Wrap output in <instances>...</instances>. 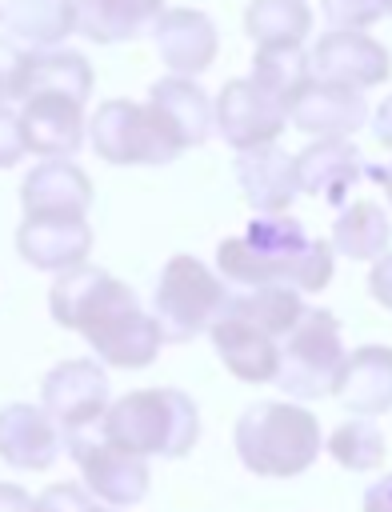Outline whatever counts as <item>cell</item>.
<instances>
[{
  "mask_svg": "<svg viewBox=\"0 0 392 512\" xmlns=\"http://www.w3.org/2000/svg\"><path fill=\"white\" fill-rule=\"evenodd\" d=\"M84 340L96 352V364L128 368V372L132 368H148L164 348V336H160L152 312H144V308H128V312L108 316Z\"/></svg>",
  "mask_w": 392,
  "mask_h": 512,
  "instance_id": "23",
  "label": "cell"
},
{
  "mask_svg": "<svg viewBox=\"0 0 392 512\" xmlns=\"http://www.w3.org/2000/svg\"><path fill=\"white\" fill-rule=\"evenodd\" d=\"M304 308H308V304L300 300V292L280 288V284H264V288L232 292L224 312H232V316L256 324V328L268 332L272 340H284V336L296 328V320L304 316Z\"/></svg>",
  "mask_w": 392,
  "mask_h": 512,
  "instance_id": "29",
  "label": "cell"
},
{
  "mask_svg": "<svg viewBox=\"0 0 392 512\" xmlns=\"http://www.w3.org/2000/svg\"><path fill=\"white\" fill-rule=\"evenodd\" d=\"M152 40L160 60L168 64L172 76H200L212 68L220 52V32L208 12L200 8H164V16L152 24Z\"/></svg>",
  "mask_w": 392,
  "mask_h": 512,
  "instance_id": "14",
  "label": "cell"
},
{
  "mask_svg": "<svg viewBox=\"0 0 392 512\" xmlns=\"http://www.w3.org/2000/svg\"><path fill=\"white\" fill-rule=\"evenodd\" d=\"M108 404H112L108 372L88 356L60 360L56 368H48L40 384V408L48 412V420L60 428L64 440H76L84 428L100 424Z\"/></svg>",
  "mask_w": 392,
  "mask_h": 512,
  "instance_id": "7",
  "label": "cell"
},
{
  "mask_svg": "<svg viewBox=\"0 0 392 512\" xmlns=\"http://www.w3.org/2000/svg\"><path fill=\"white\" fill-rule=\"evenodd\" d=\"M360 176H364V156L352 140H312L304 152H296L300 196L308 192L332 208H344Z\"/></svg>",
  "mask_w": 392,
  "mask_h": 512,
  "instance_id": "20",
  "label": "cell"
},
{
  "mask_svg": "<svg viewBox=\"0 0 392 512\" xmlns=\"http://www.w3.org/2000/svg\"><path fill=\"white\" fill-rule=\"evenodd\" d=\"M232 288L196 256H168V264L156 276L152 288V320L164 336V344H184L200 332H208L224 308Z\"/></svg>",
  "mask_w": 392,
  "mask_h": 512,
  "instance_id": "4",
  "label": "cell"
},
{
  "mask_svg": "<svg viewBox=\"0 0 392 512\" xmlns=\"http://www.w3.org/2000/svg\"><path fill=\"white\" fill-rule=\"evenodd\" d=\"M248 76H252L260 88H268L276 100H284V104H292L296 92L312 80L308 56H304L300 48H296V52H256Z\"/></svg>",
  "mask_w": 392,
  "mask_h": 512,
  "instance_id": "31",
  "label": "cell"
},
{
  "mask_svg": "<svg viewBox=\"0 0 392 512\" xmlns=\"http://www.w3.org/2000/svg\"><path fill=\"white\" fill-rule=\"evenodd\" d=\"M324 448H328V456H332L340 468H348V472H372V468H380L384 456H388V444H384V432L376 428V420H360V416L336 424V428L328 432Z\"/></svg>",
  "mask_w": 392,
  "mask_h": 512,
  "instance_id": "30",
  "label": "cell"
},
{
  "mask_svg": "<svg viewBox=\"0 0 392 512\" xmlns=\"http://www.w3.org/2000/svg\"><path fill=\"white\" fill-rule=\"evenodd\" d=\"M312 80L368 92L392 76L388 48L368 32H324L308 52Z\"/></svg>",
  "mask_w": 392,
  "mask_h": 512,
  "instance_id": "11",
  "label": "cell"
},
{
  "mask_svg": "<svg viewBox=\"0 0 392 512\" xmlns=\"http://www.w3.org/2000/svg\"><path fill=\"white\" fill-rule=\"evenodd\" d=\"M212 348L220 356V364L244 380V384H272L276 380V368H280V340H272L268 332H260L256 324L224 312L212 328Z\"/></svg>",
  "mask_w": 392,
  "mask_h": 512,
  "instance_id": "22",
  "label": "cell"
},
{
  "mask_svg": "<svg viewBox=\"0 0 392 512\" xmlns=\"http://www.w3.org/2000/svg\"><path fill=\"white\" fill-rule=\"evenodd\" d=\"M212 124L236 152L264 148L276 144V136L288 128V104L260 88L252 76H236L212 100Z\"/></svg>",
  "mask_w": 392,
  "mask_h": 512,
  "instance_id": "9",
  "label": "cell"
},
{
  "mask_svg": "<svg viewBox=\"0 0 392 512\" xmlns=\"http://www.w3.org/2000/svg\"><path fill=\"white\" fill-rule=\"evenodd\" d=\"M232 448L248 472L268 480H288L316 464L324 436H320V420L304 404L256 400L236 416Z\"/></svg>",
  "mask_w": 392,
  "mask_h": 512,
  "instance_id": "3",
  "label": "cell"
},
{
  "mask_svg": "<svg viewBox=\"0 0 392 512\" xmlns=\"http://www.w3.org/2000/svg\"><path fill=\"white\" fill-rule=\"evenodd\" d=\"M328 244H332V252H340L348 260H380L392 244V220L384 216V208L376 200L344 204L332 224Z\"/></svg>",
  "mask_w": 392,
  "mask_h": 512,
  "instance_id": "28",
  "label": "cell"
},
{
  "mask_svg": "<svg viewBox=\"0 0 392 512\" xmlns=\"http://www.w3.org/2000/svg\"><path fill=\"white\" fill-rule=\"evenodd\" d=\"M364 120H368L364 92L324 80H308L288 104V124L312 140H352V132L364 128Z\"/></svg>",
  "mask_w": 392,
  "mask_h": 512,
  "instance_id": "13",
  "label": "cell"
},
{
  "mask_svg": "<svg viewBox=\"0 0 392 512\" xmlns=\"http://www.w3.org/2000/svg\"><path fill=\"white\" fill-rule=\"evenodd\" d=\"M236 184L256 216H284L300 196L296 156L284 152L280 144L236 152Z\"/></svg>",
  "mask_w": 392,
  "mask_h": 512,
  "instance_id": "15",
  "label": "cell"
},
{
  "mask_svg": "<svg viewBox=\"0 0 392 512\" xmlns=\"http://www.w3.org/2000/svg\"><path fill=\"white\" fill-rule=\"evenodd\" d=\"M372 136L380 148H392V96H384L380 108L372 112Z\"/></svg>",
  "mask_w": 392,
  "mask_h": 512,
  "instance_id": "39",
  "label": "cell"
},
{
  "mask_svg": "<svg viewBox=\"0 0 392 512\" xmlns=\"http://www.w3.org/2000/svg\"><path fill=\"white\" fill-rule=\"evenodd\" d=\"M16 252L32 268L60 276L88 260L92 228H88V220H68V216H28L16 228Z\"/></svg>",
  "mask_w": 392,
  "mask_h": 512,
  "instance_id": "16",
  "label": "cell"
},
{
  "mask_svg": "<svg viewBox=\"0 0 392 512\" xmlns=\"http://www.w3.org/2000/svg\"><path fill=\"white\" fill-rule=\"evenodd\" d=\"M344 340H340V320L328 308H304L296 328L280 340V368H276V388L296 404V400H320L332 396L336 376L344 368Z\"/></svg>",
  "mask_w": 392,
  "mask_h": 512,
  "instance_id": "5",
  "label": "cell"
},
{
  "mask_svg": "<svg viewBox=\"0 0 392 512\" xmlns=\"http://www.w3.org/2000/svg\"><path fill=\"white\" fill-rule=\"evenodd\" d=\"M32 504H36V496H28L20 484L0 480V512H32Z\"/></svg>",
  "mask_w": 392,
  "mask_h": 512,
  "instance_id": "38",
  "label": "cell"
},
{
  "mask_svg": "<svg viewBox=\"0 0 392 512\" xmlns=\"http://www.w3.org/2000/svg\"><path fill=\"white\" fill-rule=\"evenodd\" d=\"M0 24L8 28V40L28 44V52L60 48L76 32V8L72 0H8L0 8Z\"/></svg>",
  "mask_w": 392,
  "mask_h": 512,
  "instance_id": "26",
  "label": "cell"
},
{
  "mask_svg": "<svg viewBox=\"0 0 392 512\" xmlns=\"http://www.w3.org/2000/svg\"><path fill=\"white\" fill-rule=\"evenodd\" d=\"M148 108L164 124V132L176 144V152L200 148L216 132V124H212V96L196 80H188V76H164V80H156L148 88Z\"/></svg>",
  "mask_w": 392,
  "mask_h": 512,
  "instance_id": "17",
  "label": "cell"
},
{
  "mask_svg": "<svg viewBox=\"0 0 392 512\" xmlns=\"http://www.w3.org/2000/svg\"><path fill=\"white\" fill-rule=\"evenodd\" d=\"M128 308H140L136 292L116 280L112 272L104 268H92V264H80L72 272H60L48 288V312L60 328H72L80 336H88L96 324H104L108 316L116 312H128Z\"/></svg>",
  "mask_w": 392,
  "mask_h": 512,
  "instance_id": "8",
  "label": "cell"
},
{
  "mask_svg": "<svg viewBox=\"0 0 392 512\" xmlns=\"http://www.w3.org/2000/svg\"><path fill=\"white\" fill-rule=\"evenodd\" d=\"M96 512H116V508H96Z\"/></svg>",
  "mask_w": 392,
  "mask_h": 512,
  "instance_id": "42",
  "label": "cell"
},
{
  "mask_svg": "<svg viewBox=\"0 0 392 512\" xmlns=\"http://www.w3.org/2000/svg\"><path fill=\"white\" fill-rule=\"evenodd\" d=\"M76 456V468H80V484L88 488V496L100 504V508H132L148 496L152 488V472H148V460L108 444V440H64Z\"/></svg>",
  "mask_w": 392,
  "mask_h": 512,
  "instance_id": "10",
  "label": "cell"
},
{
  "mask_svg": "<svg viewBox=\"0 0 392 512\" xmlns=\"http://www.w3.org/2000/svg\"><path fill=\"white\" fill-rule=\"evenodd\" d=\"M324 20L332 32H364L380 20V4L376 0H320Z\"/></svg>",
  "mask_w": 392,
  "mask_h": 512,
  "instance_id": "32",
  "label": "cell"
},
{
  "mask_svg": "<svg viewBox=\"0 0 392 512\" xmlns=\"http://www.w3.org/2000/svg\"><path fill=\"white\" fill-rule=\"evenodd\" d=\"M68 96L76 104H88L92 96V64L84 52L76 48H44V52H28L24 56V72H20V92L16 100L28 96Z\"/></svg>",
  "mask_w": 392,
  "mask_h": 512,
  "instance_id": "24",
  "label": "cell"
},
{
  "mask_svg": "<svg viewBox=\"0 0 392 512\" xmlns=\"http://www.w3.org/2000/svg\"><path fill=\"white\" fill-rule=\"evenodd\" d=\"M364 512H392V472L364 488Z\"/></svg>",
  "mask_w": 392,
  "mask_h": 512,
  "instance_id": "37",
  "label": "cell"
},
{
  "mask_svg": "<svg viewBox=\"0 0 392 512\" xmlns=\"http://www.w3.org/2000/svg\"><path fill=\"white\" fill-rule=\"evenodd\" d=\"M88 144L100 160L120 164V168H140V164H172L180 152L168 140L164 124L148 104L136 100H104L96 104L88 120Z\"/></svg>",
  "mask_w": 392,
  "mask_h": 512,
  "instance_id": "6",
  "label": "cell"
},
{
  "mask_svg": "<svg viewBox=\"0 0 392 512\" xmlns=\"http://www.w3.org/2000/svg\"><path fill=\"white\" fill-rule=\"evenodd\" d=\"M368 292L380 308L392 312V252H384L380 260H372V272H368Z\"/></svg>",
  "mask_w": 392,
  "mask_h": 512,
  "instance_id": "36",
  "label": "cell"
},
{
  "mask_svg": "<svg viewBox=\"0 0 392 512\" xmlns=\"http://www.w3.org/2000/svg\"><path fill=\"white\" fill-rule=\"evenodd\" d=\"M24 220L28 216H68L84 220L92 208V180L72 160H40L20 184Z\"/></svg>",
  "mask_w": 392,
  "mask_h": 512,
  "instance_id": "18",
  "label": "cell"
},
{
  "mask_svg": "<svg viewBox=\"0 0 392 512\" xmlns=\"http://www.w3.org/2000/svg\"><path fill=\"white\" fill-rule=\"evenodd\" d=\"M244 32L256 52H296L312 32L308 0H252L244 12Z\"/></svg>",
  "mask_w": 392,
  "mask_h": 512,
  "instance_id": "27",
  "label": "cell"
},
{
  "mask_svg": "<svg viewBox=\"0 0 392 512\" xmlns=\"http://www.w3.org/2000/svg\"><path fill=\"white\" fill-rule=\"evenodd\" d=\"M100 504L88 496V488L84 484H76V480H60V484H48L40 496H36V504H32V512H96Z\"/></svg>",
  "mask_w": 392,
  "mask_h": 512,
  "instance_id": "33",
  "label": "cell"
},
{
  "mask_svg": "<svg viewBox=\"0 0 392 512\" xmlns=\"http://www.w3.org/2000/svg\"><path fill=\"white\" fill-rule=\"evenodd\" d=\"M332 396L360 420L392 412V348L388 344H360L344 356Z\"/></svg>",
  "mask_w": 392,
  "mask_h": 512,
  "instance_id": "19",
  "label": "cell"
},
{
  "mask_svg": "<svg viewBox=\"0 0 392 512\" xmlns=\"http://www.w3.org/2000/svg\"><path fill=\"white\" fill-rule=\"evenodd\" d=\"M364 176H368V180H376V184L384 188V196L392 200V160H384V164H368V168H364Z\"/></svg>",
  "mask_w": 392,
  "mask_h": 512,
  "instance_id": "40",
  "label": "cell"
},
{
  "mask_svg": "<svg viewBox=\"0 0 392 512\" xmlns=\"http://www.w3.org/2000/svg\"><path fill=\"white\" fill-rule=\"evenodd\" d=\"M76 32L96 44L136 40L164 16V0H72Z\"/></svg>",
  "mask_w": 392,
  "mask_h": 512,
  "instance_id": "25",
  "label": "cell"
},
{
  "mask_svg": "<svg viewBox=\"0 0 392 512\" xmlns=\"http://www.w3.org/2000/svg\"><path fill=\"white\" fill-rule=\"evenodd\" d=\"M380 4V16H392V0H376Z\"/></svg>",
  "mask_w": 392,
  "mask_h": 512,
  "instance_id": "41",
  "label": "cell"
},
{
  "mask_svg": "<svg viewBox=\"0 0 392 512\" xmlns=\"http://www.w3.org/2000/svg\"><path fill=\"white\" fill-rule=\"evenodd\" d=\"M24 56H28V48H20V44L8 40V36H0V100H4V104L16 100V92H20Z\"/></svg>",
  "mask_w": 392,
  "mask_h": 512,
  "instance_id": "35",
  "label": "cell"
},
{
  "mask_svg": "<svg viewBox=\"0 0 392 512\" xmlns=\"http://www.w3.org/2000/svg\"><path fill=\"white\" fill-rule=\"evenodd\" d=\"M24 156L28 152H24V136H20V112L0 100V168L20 164Z\"/></svg>",
  "mask_w": 392,
  "mask_h": 512,
  "instance_id": "34",
  "label": "cell"
},
{
  "mask_svg": "<svg viewBox=\"0 0 392 512\" xmlns=\"http://www.w3.org/2000/svg\"><path fill=\"white\" fill-rule=\"evenodd\" d=\"M336 272L328 240L304 232L296 216H252L240 236L216 244V276L240 288L280 284L292 292H320Z\"/></svg>",
  "mask_w": 392,
  "mask_h": 512,
  "instance_id": "1",
  "label": "cell"
},
{
  "mask_svg": "<svg viewBox=\"0 0 392 512\" xmlns=\"http://www.w3.org/2000/svg\"><path fill=\"white\" fill-rule=\"evenodd\" d=\"M100 440L148 460V456H188L200 440V408L180 388H136L108 404L100 420Z\"/></svg>",
  "mask_w": 392,
  "mask_h": 512,
  "instance_id": "2",
  "label": "cell"
},
{
  "mask_svg": "<svg viewBox=\"0 0 392 512\" xmlns=\"http://www.w3.org/2000/svg\"><path fill=\"white\" fill-rule=\"evenodd\" d=\"M64 448L60 428L36 404H4L0 408V460L20 472H44L56 464Z\"/></svg>",
  "mask_w": 392,
  "mask_h": 512,
  "instance_id": "21",
  "label": "cell"
},
{
  "mask_svg": "<svg viewBox=\"0 0 392 512\" xmlns=\"http://www.w3.org/2000/svg\"><path fill=\"white\" fill-rule=\"evenodd\" d=\"M20 136H24V152L40 156V160H72L84 144L88 120H84V104L68 100V96H28L20 100Z\"/></svg>",
  "mask_w": 392,
  "mask_h": 512,
  "instance_id": "12",
  "label": "cell"
}]
</instances>
